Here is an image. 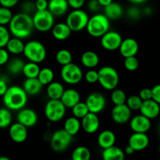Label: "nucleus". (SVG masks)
<instances>
[{
  "mask_svg": "<svg viewBox=\"0 0 160 160\" xmlns=\"http://www.w3.org/2000/svg\"><path fill=\"white\" fill-rule=\"evenodd\" d=\"M34 29L32 17L31 15L19 12L12 17L9 24V31L14 38L24 39L32 34Z\"/></svg>",
  "mask_w": 160,
  "mask_h": 160,
  "instance_id": "1",
  "label": "nucleus"
},
{
  "mask_svg": "<svg viewBox=\"0 0 160 160\" xmlns=\"http://www.w3.org/2000/svg\"><path fill=\"white\" fill-rule=\"evenodd\" d=\"M28 96L22 87L11 86L2 97L3 104L10 111H20L25 108L28 102Z\"/></svg>",
  "mask_w": 160,
  "mask_h": 160,
  "instance_id": "2",
  "label": "nucleus"
},
{
  "mask_svg": "<svg viewBox=\"0 0 160 160\" xmlns=\"http://www.w3.org/2000/svg\"><path fill=\"white\" fill-rule=\"evenodd\" d=\"M110 22L105 14L96 13L89 18L87 25L88 33L93 38H101L109 31Z\"/></svg>",
  "mask_w": 160,
  "mask_h": 160,
  "instance_id": "3",
  "label": "nucleus"
},
{
  "mask_svg": "<svg viewBox=\"0 0 160 160\" xmlns=\"http://www.w3.org/2000/svg\"><path fill=\"white\" fill-rule=\"evenodd\" d=\"M98 72V83L102 88L107 91H113L120 82V75L114 67L105 66Z\"/></svg>",
  "mask_w": 160,
  "mask_h": 160,
  "instance_id": "4",
  "label": "nucleus"
},
{
  "mask_svg": "<svg viewBox=\"0 0 160 160\" xmlns=\"http://www.w3.org/2000/svg\"><path fill=\"white\" fill-rule=\"evenodd\" d=\"M23 54L29 62L39 64L46 58L47 51L43 43L39 41L32 40L25 44Z\"/></svg>",
  "mask_w": 160,
  "mask_h": 160,
  "instance_id": "5",
  "label": "nucleus"
},
{
  "mask_svg": "<svg viewBox=\"0 0 160 160\" xmlns=\"http://www.w3.org/2000/svg\"><path fill=\"white\" fill-rule=\"evenodd\" d=\"M90 17L87 12L82 9H73L67 15L66 23L72 31L78 32L87 28Z\"/></svg>",
  "mask_w": 160,
  "mask_h": 160,
  "instance_id": "6",
  "label": "nucleus"
},
{
  "mask_svg": "<svg viewBox=\"0 0 160 160\" xmlns=\"http://www.w3.org/2000/svg\"><path fill=\"white\" fill-rule=\"evenodd\" d=\"M34 29L40 32H47L55 25V17L48 10L36 11L32 17Z\"/></svg>",
  "mask_w": 160,
  "mask_h": 160,
  "instance_id": "7",
  "label": "nucleus"
},
{
  "mask_svg": "<svg viewBox=\"0 0 160 160\" xmlns=\"http://www.w3.org/2000/svg\"><path fill=\"white\" fill-rule=\"evenodd\" d=\"M60 76L64 82L70 85L79 84L84 78V74L81 67L73 62L62 67L60 70Z\"/></svg>",
  "mask_w": 160,
  "mask_h": 160,
  "instance_id": "8",
  "label": "nucleus"
},
{
  "mask_svg": "<svg viewBox=\"0 0 160 160\" xmlns=\"http://www.w3.org/2000/svg\"><path fill=\"white\" fill-rule=\"evenodd\" d=\"M67 108L61 100L49 99L45 106V115L47 120L51 122H59L66 114Z\"/></svg>",
  "mask_w": 160,
  "mask_h": 160,
  "instance_id": "9",
  "label": "nucleus"
},
{
  "mask_svg": "<svg viewBox=\"0 0 160 160\" xmlns=\"http://www.w3.org/2000/svg\"><path fill=\"white\" fill-rule=\"evenodd\" d=\"M73 136L69 134L64 129L57 130L51 138V147L55 152H62L71 145Z\"/></svg>",
  "mask_w": 160,
  "mask_h": 160,
  "instance_id": "10",
  "label": "nucleus"
},
{
  "mask_svg": "<svg viewBox=\"0 0 160 160\" xmlns=\"http://www.w3.org/2000/svg\"><path fill=\"white\" fill-rule=\"evenodd\" d=\"M85 103L89 112L98 115L106 108V99L102 94L99 92H92L87 97Z\"/></svg>",
  "mask_w": 160,
  "mask_h": 160,
  "instance_id": "11",
  "label": "nucleus"
},
{
  "mask_svg": "<svg viewBox=\"0 0 160 160\" xmlns=\"http://www.w3.org/2000/svg\"><path fill=\"white\" fill-rule=\"evenodd\" d=\"M123 40L120 33L115 31H109L101 38V45L105 50L116 51L120 48Z\"/></svg>",
  "mask_w": 160,
  "mask_h": 160,
  "instance_id": "12",
  "label": "nucleus"
},
{
  "mask_svg": "<svg viewBox=\"0 0 160 160\" xmlns=\"http://www.w3.org/2000/svg\"><path fill=\"white\" fill-rule=\"evenodd\" d=\"M17 120L18 123L28 128H32L35 126L38 120L37 112L31 109L23 108L17 113Z\"/></svg>",
  "mask_w": 160,
  "mask_h": 160,
  "instance_id": "13",
  "label": "nucleus"
},
{
  "mask_svg": "<svg viewBox=\"0 0 160 160\" xmlns=\"http://www.w3.org/2000/svg\"><path fill=\"white\" fill-rule=\"evenodd\" d=\"M112 120L118 124H124L131 119V110L126 104L114 106L111 112Z\"/></svg>",
  "mask_w": 160,
  "mask_h": 160,
  "instance_id": "14",
  "label": "nucleus"
},
{
  "mask_svg": "<svg viewBox=\"0 0 160 160\" xmlns=\"http://www.w3.org/2000/svg\"><path fill=\"white\" fill-rule=\"evenodd\" d=\"M151 120L142 114L132 117L130 120V128L134 133L146 134L151 128Z\"/></svg>",
  "mask_w": 160,
  "mask_h": 160,
  "instance_id": "15",
  "label": "nucleus"
},
{
  "mask_svg": "<svg viewBox=\"0 0 160 160\" xmlns=\"http://www.w3.org/2000/svg\"><path fill=\"white\" fill-rule=\"evenodd\" d=\"M120 55L123 58L136 56L139 51L138 42L132 38H128L123 39L119 48Z\"/></svg>",
  "mask_w": 160,
  "mask_h": 160,
  "instance_id": "16",
  "label": "nucleus"
},
{
  "mask_svg": "<svg viewBox=\"0 0 160 160\" xmlns=\"http://www.w3.org/2000/svg\"><path fill=\"white\" fill-rule=\"evenodd\" d=\"M149 138L144 133H133L129 138L128 145L135 152L143 151L149 145Z\"/></svg>",
  "mask_w": 160,
  "mask_h": 160,
  "instance_id": "17",
  "label": "nucleus"
},
{
  "mask_svg": "<svg viewBox=\"0 0 160 160\" xmlns=\"http://www.w3.org/2000/svg\"><path fill=\"white\" fill-rule=\"evenodd\" d=\"M81 122V128L87 134H94L97 132L100 128V120L98 115L92 112L88 113Z\"/></svg>",
  "mask_w": 160,
  "mask_h": 160,
  "instance_id": "18",
  "label": "nucleus"
},
{
  "mask_svg": "<svg viewBox=\"0 0 160 160\" xmlns=\"http://www.w3.org/2000/svg\"><path fill=\"white\" fill-rule=\"evenodd\" d=\"M9 134L12 141L16 143H23L28 138V128L20 123H12L9 129Z\"/></svg>",
  "mask_w": 160,
  "mask_h": 160,
  "instance_id": "19",
  "label": "nucleus"
},
{
  "mask_svg": "<svg viewBox=\"0 0 160 160\" xmlns=\"http://www.w3.org/2000/svg\"><path fill=\"white\" fill-rule=\"evenodd\" d=\"M140 113L149 120L156 118L160 113V105L153 99L142 102L140 109Z\"/></svg>",
  "mask_w": 160,
  "mask_h": 160,
  "instance_id": "20",
  "label": "nucleus"
},
{
  "mask_svg": "<svg viewBox=\"0 0 160 160\" xmlns=\"http://www.w3.org/2000/svg\"><path fill=\"white\" fill-rule=\"evenodd\" d=\"M60 100L67 109H72L81 102V95L75 89L69 88L65 90Z\"/></svg>",
  "mask_w": 160,
  "mask_h": 160,
  "instance_id": "21",
  "label": "nucleus"
},
{
  "mask_svg": "<svg viewBox=\"0 0 160 160\" xmlns=\"http://www.w3.org/2000/svg\"><path fill=\"white\" fill-rule=\"evenodd\" d=\"M69 9L67 0H49L48 10L54 17H61L67 13Z\"/></svg>",
  "mask_w": 160,
  "mask_h": 160,
  "instance_id": "22",
  "label": "nucleus"
},
{
  "mask_svg": "<svg viewBox=\"0 0 160 160\" xmlns=\"http://www.w3.org/2000/svg\"><path fill=\"white\" fill-rule=\"evenodd\" d=\"M98 145L103 150L114 146L116 143V135L110 130L102 131L98 136Z\"/></svg>",
  "mask_w": 160,
  "mask_h": 160,
  "instance_id": "23",
  "label": "nucleus"
},
{
  "mask_svg": "<svg viewBox=\"0 0 160 160\" xmlns=\"http://www.w3.org/2000/svg\"><path fill=\"white\" fill-rule=\"evenodd\" d=\"M72 31L66 23H58L53 26L52 34L58 41L67 40L71 34Z\"/></svg>",
  "mask_w": 160,
  "mask_h": 160,
  "instance_id": "24",
  "label": "nucleus"
},
{
  "mask_svg": "<svg viewBox=\"0 0 160 160\" xmlns=\"http://www.w3.org/2000/svg\"><path fill=\"white\" fill-rule=\"evenodd\" d=\"M28 95H37L42 92L43 85L38 78H26L23 81V87Z\"/></svg>",
  "mask_w": 160,
  "mask_h": 160,
  "instance_id": "25",
  "label": "nucleus"
},
{
  "mask_svg": "<svg viewBox=\"0 0 160 160\" xmlns=\"http://www.w3.org/2000/svg\"><path fill=\"white\" fill-rule=\"evenodd\" d=\"M99 56L93 51H86L81 55V62L84 67L88 69H93L99 63Z\"/></svg>",
  "mask_w": 160,
  "mask_h": 160,
  "instance_id": "26",
  "label": "nucleus"
},
{
  "mask_svg": "<svg viewBox=\"0 0 160 160\" xmlns=\"http://www.w3.org/2000/svg\"><path fill=\"white\" fill-rule=\"evenodd\" d=\"M65 89L62 83L58 81H53L47 86L46 93L49 99L60 100L63 95Z\"/></svg>",
  "mask_w": 160,
  "mask_h": 160,
  "instance_id": "27",
  "label": "nucleus"
},
{
  "mask_svg": "<svg viewBox=\"0 0 160 160\" xmlns=\"http://www.w3.org/2000/svg\"><path fill=\"white\" fill-rule=\"evenodd\" d=\"M102 160H124L125 152L123 150L117 146L106 148L102 153Z\"/></svg>",
  "mask_w": 160,
  "mask_h": 160,
  "instance_id": "28",
  "label": "nucleus"
},
{
  "mask_svg": "<svg viewBox=\"0 0 160 160\" xmlns=\"http://www.w3.org/2000/svg\"><path fill=\"white\" fill-rule=\"evenodd\" d=\"M104 14L109 20H118L123 16V9L120 4L112 2L109 6L104 7Z\"/></svg>",
  "mask_w": 160,
  "mask_h": 160,
  "instance_id": "29",
  "label": "nucleus"
},
{
  "mask_svg": "<svg viewBox=\"0 0 160 160\" xmlns=\"http://www.w3.org/2000/svg\"><path fill=\"white\" fill-rule=\"evenodd\" d=\"M81 128V122L79 119L70 117L65 120L63 129L71 136H75Z\"/></svg>",
  "mask_w": 160,
  "mask_h": 160,
  "instance_id": "30",
  "label": "nucleus"
},
{
  "mask_svg": "<svg viewBox=\"0 0 160 160\" xmlns=\"http://www.w3.org/2000/svg\"><path fill=\"white\" fill-rule=\"evenodd\" d=\"M25 44L23 43L22 39L17 38H11L10 40L6 45V49L9 53L13 55H18L23 52Z\"/></svg>",
  "mask_w": 160,
  "mask_h": 160,
  "instance_id": "31",
  "label": "nucleus"
},
{
  "mask_svg": "<svg viewBox=\"0 0 160 160\" xmlns=\"http://www.w3.org/2000/svg\"><path fill=\"white\" fill-rule=\"evenodd\" d=\"M25 62L20 58H13L9 61L7 65V70L9 73L12 75H19L23 73Z\"/></svg>",
  "mask_w": 160,
  "mask_h": 160,
  "instance_id": "32",
  "label": "nucleus"
},
{
  "mask_svg": "<svg viewBox=\"0 0 160 160\" xmlns=\"http://www.w3.org/2000/svg\"><path fill=\"white\" fill-rule=\"evenodd\" d=\"M41 68L38 63L32 62H26L23 70V74L26 78H38Z\"/></svg>",
  "mask_w": 160,
  "mask_h": 160,
  "instance_id": "33",
  "label": "nucleus"
},
{
  "mask_svg": "<svg viewBox=\"0 0 160 160\" xmlns=\"http://www.w3.org/2000/svg\"><path fill=\"white\" fill-rule=\"evenodd\" d=\"M54 77V72H53V70L51 68H49V67H44V68L41 69L40 73H39L38 77V79L42 83V85L48 86V84L53 82Z\"/></svg>",
  "mask_w": 160,
  "mask_h": 160,
  "instance_id": "34",
  "label": "nucleus"
},
{
  "mask_svg": "<svg viewBox=\"0 0 160 160\" xmlns=\"http://www.w3.org/2000/svg\"><path fill=\"white\" fill-rule=\"evenodd\" d=\"M56 60L59 65L63 67V66L71 63L72 60H73V56H72L71 52L68 49L62 48L56 52Z\"/></svg>",
  "mask_w": 160,
  "mask_h": 160,
  "instance_id": "35",
  "label": "nucleus"
},
{
  "mask_svg": "<svg viewBox=\"0 0 160 160\" xmlns=\"http://www.w3.org/2000/svg\"><path fill=\"white\" fill-rule=\"evenodd\" d=\"M91 152L88 148L85 146H78L73 151L71 159L73 160H90Z\"/></svg>",
  "mask_w": 160,
  "mask_h": 160,
  "instance_id": "36",
  "label": "nucleus"
},
{
  "mask_svg": "<svg viewBox=\"0 0 160 160\" xmlns=\"http://www.w3.org/2000/svg\"><path fill=\"white\" fill-rule=\"evenodd\" d=\"M127 97L126 93L124 91L121 90V89L116 88L113 91H112L111 93V101L114 104V106H120V105L126 104Z\"/></svg>",
  "mask_w": 160,
  "mask_h": 160,
  "instance_id": "37",
  "label": "nucleus"
},
{
  "mask_svg": "<svg viewBox=\"0 0 160 160\" xmlns=\"http://www.w3.org/2000/svg\"><path fill=\"white\" fill-rule=\"evenodd\" d=\"M12 116L7 108L0 109V128H9L12 125Z\"/></svg>",
  "mask_w": 160,
  "mask_h": 160,
  "instance_id": "38",
  "label": "nucleus"
},
{
  "mask_svg": "<svg viewBox=\"0 0 160 160\" xmlns=\"http://www.w3.org/2000/svg\"><path fill=\"white\" fill-rule=\"evenodd\" d=\"M71 109L73 117L79 119V120H82L88 113H89V110L88 109V106L86 105L85 102H80L76 106H73Z\"/></svg>",
  "mask_w": 160,
  "mask_h": 160,
  "instance_id": "39",
  "label": "nucleus"
},
{
  "mask_svg": "<svg viewBox=\"0 0 160 160\" xmlns=\"http://www.w3.org/2000/svg\"><path fill=\"white\" fill-rule=\"evenodd\" d=\"M142 102H143V101L141 99V98L138 95H133L128 97L126 105L130 108L131 111H136L140 110Z\"/></svg>",
  "mask_w": 160,
  "mask_h": 160,
  "instance_id": "40",
  "label": "nucleus"
},
{
  "mask_svg": "<svg viewBox=\"0 0 160 160\" xmlns=\"http://www.w3.org/2000/svg\"><path fill=\"white\" fill-rule=\"evenodd\" d=\"M12 17L13 15H12V12L10 9L2 7V6L0 7V25L1 26L9 25Z\"/></svg>",
  "mask_w": 160,
  "mask_h": 160,
  "instance_id": "41",
  "label": "nucleus"
},
{
  "mask_svg": "<svg viewBox=\"0 0 160 160\" xmlns=\"http://www.w3.org/2000/svg\"><path fill=\"white\" fill-rule=\"evenodd\" d=\"M10 32L6 26L0 25V48L6 47L8 42L10 40Z\"/></svg>",
  "mask_w": 160,
  "mask_h": 160,
  "instance_id": "42",
  "label": "nucleus"
},
{
  "mask_svg": "<svg viewBox=\"0 0 160 160\" xmlns=\"http://www.w3.org/2000/svg\"><path fill=\"white\" fill-rule=\"evenodd\" d=\"M123 65H124L125 69L128 71H135L139 67V61L136 56L125 58Z\"/></svg>",
  "mask_w": 160,
  "mask_h": 160,
  "instance_id": "43",
  "label": "nucleus"
},
{
  "mask_svg": "<svg viewBox=\"0 0 160 160\" xmlns=\"http://www.w3.org/2000/svg\"><path fill=\"white\" fill-rule=\"evenodd\" d=\"M84 77L85 81L89 84H95L98 82V72L93 69L88 70Z\"/></svg>",
  "mask_w": 160,
  "mask_h": 160,
  "instance_id": "44",
  "label": "nucleus"
},
{
  "mask_svg": "<svg viewBox=\"0 0 160 160\" xmlns=\"http://www.w3.org/2000/svg\"><path fill=\"white\" fill-rule=\"evenodd\" d=\"M138 96L140 97L141 99L143 102L152 99V88H145L142 89L140 91V92H139Z\"/></svg>",
  "mask_w": 160,
  "mask_h": 160,
  "instance_id": "45",
  "label": "nucleus"
},
{
  "mask_svg": "<svg viewBox=\"0 0 160 160\" xmlns=\"http://www.w3.org/2000/svg\"><path fill=\"white\" fill-rule=\"evenodd\" d=\"M22 9H23V12L24 13L28 14L36 12V7H35V3H33L32 2H25L22 6Z\"/></svg>",
  "mask_w": 160,
  "mask_h": 160,
  "instance_id": "46",
  "label": "nucleus"
},
{
  "mask_svg": "<svg viewBox=\"0 0 160 160\" xmlns=\"http://www.w3.org/2000/svg\"><path fill=\"white\" fill-rule=\"evenodd\" d=\"M9 61V52L7 49L2 48H0V66H3L8 63Z\"/></svg>",
  "mask_w": 160,
  "mask_h": 160,
  "instance_id": "47",
  "label": "nucleus"
},
{
  "mask_svg": "<svg viewBox=\"0 0 160 160\" xmlns=\"http://www.w3.org/2000/svg\"><path fill=\"white\" fill-rule=\"evenodd\" d=\"M127 14H128V17L130 19H131V20H138L140 17L141 12L140 10L137 7L133 6V7H131L128 9Z\"/></svg>",
  "mask_w": 160,
  "mask_h": 160,
  "instance_id": "48",
  "label": "nucleus"
},
{
  "mask_svg": "<svg viewBox=\"0 0 160 160\" xmlns=\"http://www.w3.org/2000/svg\"><path fill=\"white\" fill-rule=\"evenodd\" d=\"M36 11L48 10V0H37L35 2Z\"/></svg>",
  "mask_w": 160,
  "mask_h": 160,
  "instance_id": "49",
  "label": "nucleus"
},
{
  "mask_svg": "<svg viewBox=\"0 0 160 160\" xmlns=\"http://www.w3.org/2000/svg\"><path fill=\"white\" fill-rule=\"evenodd\" d=\"M85 0H67L69 6L73 9H80L84 4Z\"/></svg>",
  "mask_w": 160,
  "mask_h": 160,
  "instance_id": "50",
  "label": "nucleus"
},
{
  "mask_svg": "<svg viewBox=\"0 0 160 160\" xmlns=\"http://www.w3.org/2000/svg\"><path fill=\"white\" fill-rule=\"evenodd\" d=\"M152 99L160 105V84H156L152 88Z\"/></svg>",
  "mask_w": 160,
  "mask_h": 160,
  "instance_id": "51",
  "label": "nucleus"
},
{
  "mask_svg": "<svg viewBox=\"0 0 160 160\" xmlns=\"http://www.w3.org/2000/svg\"><path fill=\"white\" fill-rule=\"evenodd\" d=\"M88 6L89 10L94 12H98L100 8H101V5L99 4L98 0H91L88 2Z\"/></svg>",
  "mask_w": 160,
  "mask_h": 160,
  "instance_id": "52",
  "label": "nucleus"
},
{
  "mask_svg": "<svg viewBox=\"0 0 160 160\" xmlns=\"http://www.w3.org/2000/svg\"><path fill=\"white\" fill-rule=\"evenodd\" d=\"M18 2L19 0H0V5L2 7L10 9L14 7L18 3Z\"/></svg>",
  "mask_w": 160,
  "mask_h": 160,
  "instance_id": "53",
  "label": "nucleus"
},
{
  "mask_svg": "<svg viewBox=\"0 0 160 160\" xmlns=\"http://www.w3.org/2000/svg\"><path fill=\"white\" fill-rule=\"evenodd\" d=\"M9 87H8V84L6 80L0 79V96L3 97Z\"/></svg>",
  "mask_w": 160,
  "mask_h": 160,
  "instance_id": "54",
  "label": "nucleus"
},
{
  "mask_svg": "<svg viewBox=\"0 0 160 160\" xmlns=\"http://www.w3.org/2000/svg\"><path fill=\"white\" fill-rule=\"evenodd\" d=\"M98 2H99V4L101 5V6L103 7H106V6H109V4L112 2V0H98Z\"/></svg>",
  "mask_w": 160,
  "mask_h": 160,
  "instance_id": "55",
  "label": "nucleus"
},
{
  "mask_svg": "<svg viewBox=\"0 0 160 160\" xmlns=\"http://www.w3.org/2000/svg\"><path fill=\"white\" fill-rule=\"evenodd\" d=\"M134 152H135V151H134V150L133 149L132 147L130 146L129 145H128V146H127L126 148H125V149H124L125 154H127V155H131V154H133V153H134Z\"/></svg>",
  "mask_w": 160,
  "mask_h": 160,
  "instance_id": "56",
  "label": "nucleus"
},
{
  "mask_svg": "<svg viewBox=\"0 0 160 160\" xmlns=\"http://www.w3.org/2000/svg\"><path fill=\"white\" fill-rule=\"evenodd\" d=\"M128 1L134 3V4H142V3L145 2L146 0H128Z\"/></svg>",
  "mask_w": 160,
  "mask_h": 160,
  "instance_id": "57",
  "label": "nucleus"
},
{
  "mask_svg": "<svg viewBox=\"0 0 160 160\" xmlns=\"http://www.w3.org/2000/svg\"><path fill=\"white\" fill-rule=\"evenodd\" d=\"M0 160H10L9 157H7V156H0Z\"/></svg>",
  "mask_w": 160,
  "mask_h": 160,
  "instance_id": "58",
  "label": "nucleus"
},
{
  "mask_svg": "<svg viewBox=\"0 0 160 160\" xmlns=\"http://www.w3.org/2000/svg\"><path fill=\"white\" fill-rule=\"evenodd\" d=\"M159 154H160V144H159Z\"/></svg>",
  "mask_w": 160,
  "mask_h": 160,
  "instance_id": "59",
  "label": "nucleus"
},
{
  "mask_svg": "<svg viewBox=\"0 0 160 160\" xmlns=\"http://www.w3.org/2000/svg\"><path fill=\"white\" fill-rule=\"evenodd\" d=\"M159 133H160V124H159Z\"/></svg>",
  "mask_w": 160,
  "mask_h": 160,
  "instance_id": "60",
  "label": "nucleus"
},
{
  "mask_svg": "<svg viewBox=\"0 0 160 160\" xmlns=\"http://www.w3.org/2000/svg\"><path fill=\"white\" fill-rule=\"evenodd\" d=\"M67 160H73L72 159H67Z\"/></svg>",
  "mask_w": 160,
  "mask_h": 160,
  "instance_id": "61",
  "label": "nucleus"
},
{
  "mask_svg": "<svg viewBox=\"0 0 160 160\" xmlns=\"http://www.w3.org/2000/svg\"></svg>",
  "mask_w": 160,
  "mask_h": 160,
  "instance_id": "62",
  "label": "nucleus"
}]
</instances>
